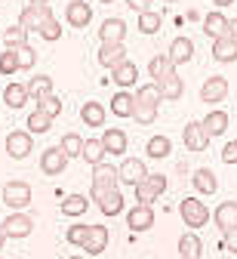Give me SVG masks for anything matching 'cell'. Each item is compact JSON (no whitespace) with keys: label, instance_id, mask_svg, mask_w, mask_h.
I'll use <instances>...</instances> for the list:
<instances>
[{"label":"cell","instance_id":"1","mask_svg":"<svg viewBox=\"0 0 237 259\" xmlns=\"http://www.w3.org/2000/svg\"><path fill=\"white\" fill-rule=\"evenodd\" d=\"M135 108H132V117L139 123H154L157 117V105H160V87L151 80V83H142L139 90H135Z\"/></svg>","mask_w":237,"mask_h":259},{"label":"cell","instance_id":"2","mask_svg":"<svg viewBox=\"0 0 237 259\" xmlns=\"http://www.w3.org/2000/svg\"><path fill=\"white\" fill-rule=\"evenodd\" d=\"M179 213H182L185 225H191V229H200V225H207V222H210V210H207V204L197 201V198H185V201L179 204Z\"/></svg>","mask_w":237,"mask_h":259},{"label":"cell","instance_id":"3","mask_svg":"<svg viewBox=\"0 0 237 259\" xmlns=\"http://www.w3.org/2000/svg\"><path fill=\"white\" fill-rule=\"evenodd\" d=\"M145 179H148V170H145V160H139V157H126L123 164L117 167V182H126V185L135 188Z\"/></svg>","mask_w":237,"mask_h":259},{"label":"cell","instance_id":"4","mask_svg":"<svg viewBox=\"0 0 237 259\" xmlns=\"http://www.w3.org/2000/svg\"><path fill=\"white\" fill-rule=\"evenodd\" d=\"M0 229H4L7 238H28L34 232V219L28 213H10L4 222H0Z\"/></svg>","mask_w":237,"mask_h":259},{"label":"cell","instance_id":"5","mask_svg":"<svg viewBox=\"0 0 237 259\" xmlns=\"http://www.w3.org/2000/svg\"><path fill=\"white\" fill-rule=\"evenodd\" d=\"M166 191V176H148L145 182H139V185H135V198H139V204H154L157 198H160V194Z\"/></svg>","mask_w":237,"mask_h":259},{"label":"cell","instance_id":"6","mask_svg":"<svg viewBox=\"0 0 237 259\" xmlns=\"http://www.w3.org/2000/svg\"><path fill=\"white\" fill-rule=\"evenodd\" d=\"M111 188H117V167H111V164H99V167L92 170V201L99 198V194L111 191Z\"/></svg>","mask_w":237,"mask_h":259},{"label":"cell","instance_id":"7","mask_svg":"<svg viewBox=\"0 0 237 259\" xmlns=\"http://www.w3.org/2000/svg\"><path fill=\"white\" fill-rule=\"evenodd\" d=\"M31 151H34V139H31L28 130H13V133L7 136V154H10L13 160H22V157H28Z\"/></svg>","mask_w":237,"mask_h":259},{"label":"cell","instance_id":"8","mask_svg":"<svg viewBox=\"0 0 237 259\" xmlns=\"http://www.w3.org/2000/svg\"><path fill=\"white\" fill-rule=\"evenodd\" d=\"M4 201L10 204V210H25L31 204V185L28 182H7L4 185Z\"/></svg>","mask_w":237,"mask_h":259},{"label":"cell","instance_id":"9","mask_svg":"<svg viewBox=\"0 0 237 259\" xmlns=\"http://www.w3.org/2000/svg\"><path fill=\"white\" fill-rule=\"evenodd\" d=\"M65 19L71 28H86L89 19H92V7L86 4V0H71V4L65 7Z\"/></svg>","mask_w":237,"mask_h":259},{"label":"cell","instance_id":"10","mask_svg":"<svg viewBox=\"0 0 237 259\" xmlns=\"http://www.w3.org/2000/svg\"><path fill=\"white\" fill-rule=\"evenodd\" d=\"M126 225L132 232H148L151 225H154V210L148 204H135L129 213H126Z\"/></svg>","mask_w":237,"mask_h":259},{"label":"cell","instance_id":"11","mask_svg":"<svg viewBox=\"0 0 237 259\" xmlns=\"http://www.w3.org/2000/svg\"><path fill=\"white\" fill-rule=\"evenodd\" d=\"M65 167H68V157L59 151V145H53V148H46V151L40 154V170H43L46 176H62Z\"/></svg>","mask_w":237,"mask_h":259},{"label":"cell","instance_id":"12","mask_svg":"<svg viewBox=\"0 0 237 259\" xmlns=\"http://www.w3.org/2000/svg\"><path fill=\"white\" fill-rule=\"evenodd\" d=\"M185 145L191 148V151H203L210 145V136H207V130H203V123H197V120H188L185 123Z\"/></svg>","mask_w":237,"mask_h":259},{"label":"cell","instance_id":"13","mask_svg":"<svg viewBox=\"0 0 237 259\" xmlns=\"http://www.w3.org/2000/svg\"><path fill=\"white\" fill-rule=\"evenodd\" d=\"M99 37H102V44H123V37H126V22L123 19H105V22H102V28H99Z\"/></svg>","mask_w":237,"mask_h":259},{"label":"cell","instance_id":"14","mask_svg":"<svg viewBox=\"0 0 237 259\" xmlns=\"http://www.w3.org/2000/svg\"><path fill=\"white\" fill-rule=\"evenodd\" d=\"M99 62L105 65V68H117V65H123L126 62V50H123V44H102V50H99Z\"/></svg>","mask_w":237,"mask_h":259},{"label":"cell","instance_id":"15","mask_svg":"<svg viewBox=\"0 0 237 259\" xmlns=\"http://www.w3.org/2000/svg\"><path fill=\"white\" fill-rule=\"evenodd\" d=\"M225 93H228V80L216 74V77H210L207 83L200 87V99H203V102H222Z\"/></svg>","mask_w":237,"mask_h":259},{"label":"cell","instance_id":"16","mask_svg":"<svg viewBox=\"0 0 237 259\" xmlns=\"http://www.w3.org/2000/svg\"><path fill=\"white\" fill-rule=\"evenodd\" d=\"M105 247H108V229H105V225H89V235L83 241V250L89 256H96V253H102Z\"/></svg>","mask_w":237,"mask_h":259},{"label":"cell","instance_id":"17","mask_svg":"<svg viewBox=\"0 0 237 259\" xmlns=\"http://www.w3.org/2000/svg\"><path fill=\"white\" fill-rule=\"evenodd\" d=\"M50 16H53V13H50V7H40V10L25 7V10H22V16H19V25H22L25 31H37Z\"/></svg>","mask_w":237,"mask_h":259},{"label":"cell","instance_id":"18","mask_svg":"<svg viewBox=\"0 0 237 259\" xmlns=\"http://www.w3.org/2000/svg\"><path fill=\"white\" fill-rule=\"evenodd\" d=\"M102 148L105 151H111V154H123L126 151V133L123 130H117V126H108L105 133H102Z\"/></svg>","mask_w":237,"mask_h":259},{"label":"cell","instance_id":"19","mask_svg":"<svg viewBox=\"0 0 237 259\" xmlns=\"http://www.w3.org/2000/svg\"><path fill=\"white\" fill-rule=\"evenodd\" d=\"M25 93H28V99H46V96H53V77L46 74H37V77H31L25 83Z\"/></svg>","mask_w":237,"mask_h":259},{"label":"cell","instance_id":"20","mask_svg":"<svg viewBox=\"0 0 237 259\" xmlns=\"http://www.w3.org/2000/svg\"><path fill=\"white\" fill-rule=\"evenodd\" d=\"M213 219H216V225H219L222 232L234 229V225H237V204H234V201H222V204L216 207Z\"/></svg>","mask_w":237,"mask_h":259},{"label":"cell","instance_id":"21","mask_svg":"<svg viewBox=\"0 0 237 259\" xmlns=\"http://www.w3.org/2000/svg\"><path fill=\"white\" fill-rule=\"evenodd\" d=\"M169 62L173 65H179V62H191V56H194V44L188 40V37H176L173 44H169Z\"/></svg>","mask_w":237,"mask_h":259},{"label":"cell","instance_id":"22","mask_svg":"<svg viewBox=\"0 0 237 259\" xmlns=\"http://www.w3.org/2000/svg\"><path fill=\"white\" fill-rule=\"evenodd\" d=\"M99 207H102V213L105 216H117L120 210H123V194L117 191V188H111V191H105V194H99Z\"/></svg>","mask_w":237,"mask_h":259},{"label":"cell","instance_id":"23","mask_svg":"<svg viewBox=\"0 0 237 259\" xmlns=\"http://www.w3.org/2000/svg\"><path fill=\"white\" fill-rule=\"evenodd\" d=\"M173 68H176V65H173V62H169V56H154V59L148 62V74L154 77V83H160V80H166L169 74H176Z\"/></svg>","mask_w":237,"mask_h":259},{"label":"cell","instance_id":"24","mask_svg":"<svg viewBox=\"0 0 237 259\" xmlns=\"http://www.w3.org/2000/svg\"><path fill=\"white\" fill-rule=\"evenodd\" d=\"M135 77H139V68H135V62H123V65H117V68L111 71V80L117 83V87H132L135 83Z\"/></svg>","mask_w":237,"mask_h":259},{"label":"cell","instance_id":"25","mask_svg":"<svg viewBox=\"0 0 237 259\" xmlns=\"http://www.w3.org/2000/svg\"><path fill=\"white\" fill-rule=\"evenodd\" d=\"M213 56L219 62H237V40H231L228 34L219 37V40H213Z\"/></svg>","mask_w":237,"mask_h":259},{"label":"cell","instance_id":"26","mask_svg":"<svg viewBox=\"0 0 237 259\" xmlns=\"http://www.w3.org/2000/svg\"><path fill=\"white\" fill-rule=\"evenodd\" d=\"M203 31H207L213 40H219V37L228 34V19H225L222 13H210L207 19H203Z\"/></svg>","mask_w":237,"mask_h":259},{"label":"cell","instance_id":"27","mask_svg":"<svg viewBox=\"0 0 237 259\" xmlns=\"http://www.w3.org/2000/svg\"><path fill=\"white\" fill-rule=\"evenodd\" d=\"M80 117H83L86 126H102V123H105V105H102V102H83Z\"/></svg>","mask_w":237,"mask_h":259},{"label":"cell","instance_id":"28","mask_svg":"<svg viewBox=\"0 0 237 259\" xmlns=\"http://www.w3.org/2000/svg\"><path fill=\"white\" fill-rule=\"evenodd\" d=\"M179 253H182V259H200V253H203L200 238H197L194 232L182 235V238H179Z\"/></svg>","mask_w":237,"mask_h":259},{"label":"cell","instance_id":"29","mask_svg":"<svg viewBox=\"0 0 237 259\" xmlns=\"http://www.w3.org/2000/svg\"><path fill=\"white\" fill-rule=\"evenodd\" d=\"M105 148H102V142L99 139H86L83 142V151H80V157L86 160V164H92V167H99V164H105Z\"/></svg>","mask_w":237,"mask_h":259},{"label":"cell","instance_id":"30","mask_svg":"<svg viewBox=\"0 0 237 259\" xmlns=\"http://www.w3.org/2000/svg\"><path fill=\"white\" fill-rule=\"evenodd\" d=\"M203 130H207V136H222L228 130V114L225 111H210L203 117Z\"/></svg>","mask_w":237,"mask_h":259},{"label":"cell","instance_id":"31","mask_svg":"<svg viewBox=\"0 0 237 259\" xmlns=\"http://www.w3.org/2000/svg\"><path fill=\"white\" fill-rule=\"evenodd\" d=\"M194 185H197V191H203V194H213V191L219 188V179H216L213 170L200 167V170H194Z\"/></svg>","mask_w":237,"mask_h":259},{"label":"cell","instance_id":"32","mask_svg":"<svg viewBox=\"0 0 237 259\" xmlns=\"http://www.w3.org/2000/svg\"><path fill=\"white\" fill-rule=\"evenodd\" d=\"M157 87H160V99H179V96L185 93V83H182L179 74H169V77L160 80Z\"/></svg>","mask_w":237,"mask_h":259},{"label":"cell","instance_id":"33","mask_svg":"<svg viewBox=\"0 0 237 259\" xmlns=\"http://www.w3.org/2000/svg\"><path fill=\"white\" fill-rule=\"evenodd\" d=\"M132 108H135V99H132L129 93L111 96V114H117V117H132Z\"/></svg>","mask_w":237,"mask_h":259},{"label":"cell","instance_id":"34","mask_svg":"<svg viewBox=\"0 0 237 259\" xmlns=\"http://www.w3.org/2000/svg\"><path fill=\"white\" fill-rule=\"evenodd\" d=\"M86 204L89 201L83 198V194H68V198L62 201V216H71V219L74 216H83L86 213Z\"/></svg>","mask_w":237,"mask_h":259},{"label":"cell","instance_id":"35","mask_svg":"<svg viewBox=\"0 0 237 259\" xmlns=\"http://www.w3.org/2000/svg\"><path fill=\"white\" fill-rule=\"evenodd\" d=\"M59 151H62L68 160H71V157H80V151H83V139H80L77 133H65V136H62Z\"/></svg>","mask_w":237,"mask_h":259},{"label":"cell","instance_id":"36","mask_svg":"<svg viewBox=\"0 0 237 259\" xmlns=\"http://www.w3.org/2000/svg\"><path fill=\"white\" fill-rule=\"evenodd\" d=\"M4 102H7L10 108H22V105L28 102V93H25V87H22V83H10V87L4 90Z\"/></svg>","mask_w":237,"mask_h":259},{"label":"cell","instance_id":"37","mask_svg":"<svg viewBox=\"0 0 237 259\" xmlns=\"http://www.w3.org/2000/svg\"><path fill=\"white\" fill-rule=\"evenodd\" d=\"M4 40H7V50H16V47L28 44V31L16 22V25H10V28L4 31Z\"/></svg>","mask_w":237,"mask_h":259},{"label":"cell","instance_id":"38","mask_svg":"<svg viewBox=\"0 0 237 259\" xmlns=\"http://www.w3.org/2000/svg\"><path fill=\"white\" fill-rule=\"evenodd\" d=\"M16 62H19V71H31L34 62H37V53H34L28 44H22V47H16Z\"/></svg>","mask_w":237,"mask_h":259},{"label":"cell","instance_id":"39","mask_svg":"<svg viewBox=\"0 0 237 259\" xmlns=\"http://www.w3.org/2000/svg\"><path fill=\"white\" fill-rule=\"evenodd\" d=\"M135 28H139L142 31V34H154V31H160V13H142L139 16V25H135Z\"/></svg>","mask_w":237,"mask_h":259},{"label":"cell","instance_id":"40","mask_svg":"<svg viewBox=\"0 0 237 259\" xmlns=\"http://www.w3.org/2000/svg\"><path fill=\"white\" fill-rule=\"evenodd\" d=\"M169 148H173V142H169L166 136H151V139H148V154H151V157H166Z\"/></svg>","mask_w":237,"mask_h":259},{"label":"cell","instance_id":"41","mask_svg":"<svg viewBox=\"0 0 237 259\" xmlns=\"http://www.w3.org/2000/svg\"><path fill=\"white\" fill-rule=\"evenodd\" d=\"M37 111H40V114H46V117L53 120L56 114H62V99H59V96H46V99H40V102H37Z\"/></svg>","mask_w":237,"mask_h":259},{"label":"cell","instance_id":"42","mask_svg":"<svg viewBox=\"0 0 237 259\" xmlns=\"http://www.w3.org/2000/svg\"><path fill=\"white\" fill-rule=\"evenodd\" d=\"M37 34H40L43 40H50V44H53V40H59V37H62V25H59V22L50 16V19H46V22L37 28Z\"/></svg>","mask_w":237,"mask_h":259},{"label":"cell","instance_id":"43","mask_svg":"<svg viewBox=\"0 0 237 259\" xmlns=\"http://www.w3.org/2000/svg\"><path fill=\"white\" fill-rule=\"evenodd\" d=\"M50 117L46 114H40V111H31L28 114V133H46V130H50Z\"/></svg>","mask_w":237,"mask_h":259},{"label":"cell","instance_id":"44","mask_svg":"<svg viewBox=\"0 0 237 259\" xmlns=\"http://www.w3.org/2000/svg\"><path fill=\"white\" fill-rule=\"evenodd\" d=\"M16 71H19L16 50H7V53H0V74H4V77H13Z\"/></svg>","mask_w":237,"mask_h":259},{"label":"cell","instance_id":"45","mask_svg":"<svg viewBox=\"0 0 237 259\" xmlns=\"http://www.w3.org/2000/svg\"><path fill=\"white\" fill-rule=\"evenodd\" d=\"M86 235H89V225H71L65 238H68V244H74V247H83Z\"/></svg>","mask_w":237,"mask_h":259},{"label":"cell","instance_id":"46","mask_svg":"<svg viewBox=\"0 0 237 259\" xmlns=\"http://www.w3.org/2000/svg\"><path fill=\"white\" fill-rule=\"evenodd\" d=\"M222 160H225V164H237V142H228L222 148Z\"/></svg>","mask_w":237,"mask_h":259},{"label":"cell","instance_id":"47","mask_svg":"<svg viewBox=\"0 0 237 259\" xmlns=\"http://www.w3.org/2000/svg\"><path fill=\"white\" fill-rule=\"evenodd\" d=\"M225 250L237 253V225H234V229H228V232H225Z\"/></svg>","mask_w":237,"mask_h":259},{"label":"cell","instance_id":"48","mask_svg":"<svg viewBox=\"0 0 237 259\" xmlns=\"http://www.w3.org/2000/svg\"><path fill=\"white\" fill-rule=\"evenodd\" d=\"M126 7H129V10H135V13L142 16V13H148V10H151V0H126Z\"/></svg>","mask_w":237,"mask_h":259},{"label":"cell","instance_id":"49","mask_svg":"<svg viewBox=\"0 0 237 259\" xmlns=\"http://www.w3.org/2000/svg\"><path fill=\"white\" fill-rule=\"evenodd\" d=\"M228 37H231V40H237V19H234V22L228 19Z\"/></svg>","mask_w":237,"mask_h":259},{"label":"cell","instance_id":"50","mask_svg":"<svg viewBox=\"0 0 237 259\" xmlns=\"http://www.w3.org/2000/svg\"><path fill=\"white\" fill-rule=\"evenodd\" d=\"M25 7H34V10H40V7H50V0H28Z\"/></svg>","mask_w":237,"mask_h":259},{"label":"cell","instance_id":"51","mask_svg":"<svg viewBox=\"0 0 237 259\" xmlns=\"http://www.w3.org/2000/svg\"><path fill=\"white\" fill-rule=\"evenodd\" d=\"M213 4H219V7H228V4H234V0H213Z\"/></svg>","mask_w":237,"mask_h":259},{"label":"cell","instance_id":"52","mask_svg":"<svg viewBox=\"0 0 237 259\" xmlns=\"http://www.w3.org/2000/svg\"><path fill=\"white\" fill-rule=\"evenodd\" d=\"M4 241H7V235H4V229H0V247H4Z\"/></svg>","mask_w":237,"mask_h":259},{"label":"cell","instance_id":"53","mask_svg":"<svg viewBox=\"0 0 237 259\" xmlns=\"http://www.w3.org/2000/svg\"><path fill=\"white\" fill-rule=\"evenodd\" d=\"M68 259H83V256H68Z\"/></svg>","mask_w":237,"mask_h":259},{"label":"cell","instance_id":"54","mask_svg":"<svg viewBox=\"0 0 237 259\" xmlns=\"http://www.w3.org/2000/svg\"><path fill=\"white\" fill-rule=\"evenodd\" d=\"M102 4H114V0H102Z\"/></svg>","mask_w":237,"mask_h":259},{"label":"cell","instance_id":"55","mask_svg":"<svg viewBox=\"0 0 237 259\" xmlns=\"http://www.w3.org/2000/svg\"><path fill=\"white\" fill-rule=\"evenodd\" d=\"M166 4H176V0H166Z\"/></svg>","mask_w":237,"mask_h":259}]
</instances>
